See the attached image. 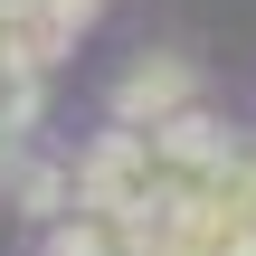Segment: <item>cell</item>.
Segmentation results:
<instances>
[{"mask_svg":"<svg viewBox=\"0 0 256 256\" xmlns=\"http://www.w3.org/2000/svg\"><path fill=\"white\" fill-rule=\"evenodd\" d=\"M76 200L142 218V209H162V200H200V171H190L162 133H142V124H104V133L76 152Z\"/></svg>","mask_w":256,"mask_h":256,"instance_id":"obj_1","label":"cell"},{"mask_svg":"<svg viewBox=\"0 0 256 256\" xmlns=\"http://www.w3.org/2000/svg\"><path fill=\"white\" fill-rule=\"evenodd\" d=\"M200 104V66L180 57V48H142L133 66H124V86H114V124H142V133H162L171 114H190Z\"/></svg>","mask_w":256,"mask_h":256,"instance_id":"obj_2","label":"cell"},{"mask_svg":"<svg viewBox=\"0 0 256 256\" xmlns=\"http://www.w3.org/2000/svg\"><path fill=\"white\" fill-rule=\"evenodd\" d=\"M48 256H142V228L124 218V209H66V218H48Z\"/></svg>","mask_w":256,"mask_h":256,"instance_id":"obj_3","label":"cell"},{"mask_svg":"<svg viewBox=\"0 0 256 256\" xmlns=\"http://www.w3.org/2000/svg\"><path fill=\"white\" fill-rule=\"evenodd\" d=\"M19 162H28V124H0V180H10Z\"/></svg>","mask_w":256,"mask_h":256,"instance_id":"obj_4","label":"cell"},{"mask_svg":"<svg viewBox=\"0 0 256 256\" xmlns=\"http://www.w3.org/2000/svg\"><path fill=\"white\" fill-rule=\"evenodd\" d=\"M38 10H57V19H76V28H86V19H104L114 0H38Z\"/></svg>","mask_w":256,"mask_h":256,"instance_id":"obj_5","label":"cell"}]
</instances>
